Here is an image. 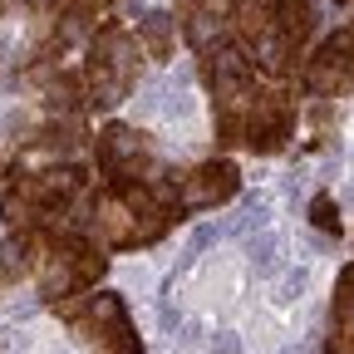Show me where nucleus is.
Masks as SVG:
<instances>
[{
    "instance_id": "f257e3e1",
    "label": "nucleus",
    "mask_w": 354,
    "mask_h": 354,
    "mask_svg": "<svg viewBox=\"0 0 354 354\" xmlns=\"http://www.w3.org/2000/svg\"><path fill=\"white\" fill-rule=\"evenodd\" d=\"M133 44L123 35V25H104V35L94 39V55H88V84H94V104H118L133 88Z\"/></svg>"
},
{
    "instance_id": "f03ea898",
    "label": "nucleus",
    "mask_w": 354,
    "mask_h": 354,
    "mask_svg": "<svg viewBox=\"0 0 354 354\" xmlns=\"http://www.w3.org/2000/svg\"><path fill=\"white\" fill-rule=\"evenodd\" d=\"M315 0H276V15H271V35H266V64L271 69H290L305 50V39L315 35Z\"/></svg>"
},
{
    "instance_id": "7ed1b4c3",
    "label": "nucleus",
    "mask_w": 354,
    "mask_h": 354,
    "mask_svg": "<svg viewBox=\"0 0 354 354\" xmlns=\"http://www.w3.org/2000/svg\"><path fill=\"white\" fill-rule=\"evenodd\" d=\"M236 192V162H207L187 177V207H212V202H227Z\"/></svg>"
},
{
    "instance_id": "20e7f679",
    "label": "nucleus",
    "mask_w": 354,
    "mask_h": 354,
    "mask_svg": "<svg viewBox=\"0 0 354 354\" xmlns=\"http://www.w3.org/2000/svg\"><path fill=\"white\" fill-rule=\"evenodd\" d=\"M143 148H148V143H143V133H133V128L113 123V128H104V138H99V167L118 177L123 162H138Z\"/></svg>"
},
{
    "instance_id": "39448f33",
    "label": "nucleus",
    "mask_w": 354,
    "mask_h": 354,
    "mask_svg": "<svg viewBox=\"0 0 354 354\" xmlns=\"http://www.w3.org/2000/svg\"><path fill=\"white\" fill-rule=\"evenodd\" d=\"M172 30H177V20L162 15V10H153V15L138 25V35H143V44H148L153 59H167V55H172Z\"/></svg>"
},
{
    "instance_id": "423d86ee",
    "label": "nucleus",
    "mask_w": 354,
    "mask_h": 354,
    "mask_svg": "<svg viewBox=\"0 0 354 354\" xmlns=\"http://www.w3.org/2000/svg\"><path fill=\"white\" fill-rule=\"evenodd\" d=\"M310 216H315V227H320V232L339 236V207H335V197H330V192H320L315 202H310Z\"/></svg>"
},
{
    "instance_id": "0eeeda50",
    "label": "nucleus",
    "mask_w": 354,
    "mask_h": 354,
    "mask_svg": "<svg viewBox=\"0 0 354 354\" xmlns=\"http://www.w3.org/2000/svg\"><path fill=\"white\" fill-rule=\"evenodd\" d=\"M335 6H349V0H335Z\"/></svg>"
}]
</instances>
